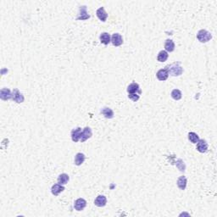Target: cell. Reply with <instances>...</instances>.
<instances>
[{
	"label": "cell",
	"instance_id": "obj_1",
	"mask_svg": "<svg viewBox=\"0 0 217 217\" xmlns=\"http://www.w3.org/2000/svg\"><path fill=\"white\" fill-rule=\"evenodd\" d=\"M165 69L169 75L172 76H179L183 73V68L182 67L180 62H175L171 65H167Z\"/></svg>",
	"mask_w": 217,
	"mask_h": 217
},
{
	"label": "cell",
	"instance_id": "obj_2",
	"mask_svg": "<svg viewBox=\"0 0 217 217\" xmlns=\"http://www.w3.org/2000/svg\"><path fill=\"white\" fill-rule=\"evenodd\" d=\"M211 38L212 34L209 31H207V30L202 29V30H199V31H198L197 39L200 42L205 43V42H208L209 41H210Z\"/></svg>",
	"mask_w": 217,
	"mask_h": 217
},
{
	"label": "cell",
	"instance_id": "obj_3",
	"mask_svg": "<svg viewBox=\"0 0 217 217\" xmlns=\"http://www.w3.org/2000/svg\"><path fill=\"white\" fill-rule=\"evenodd\" d=\"M12 99L17 104H21L25 100V97L17 88H14L12 92Z\"/></svg>",
	"mask_w": 217,
	"mask_h": 217
},
{
	"label": "cell",
	"instance_id": "obj_4",
	"mask_svg": "<svg viewBox=\"0 0 217 217\" xmlns=\"http://www.w3.org/2000/svg\"><path fill=\"white\" fill-rule=\"evenodd\" d=\"M127 93H128V94H138V95H140L142 93V91L138 83L133 82L127 87Z\"/></svg>",
	"mask_w": 217,
	"mask_h": 217
},
{
	"label": "cell",
	"instance_id": "obj_5",
	"mask_svg": "<svg viewBox=\"0 0 217 217\" xmlns=\"http://www.w3.org/2000/svg\"><path fill=\"white\" fill-rule=\"evenodd\" d=\"M90 18V15L88 14L87 10V6H81L79 8V14L76 18L77 20H88Z\"/></svg>",
	"mask_w": 217,
	"mask_h": 217
},
{
	"label": "cell",
	"instance_id": "obj_6",
	"mask_svg": "<svg viewBox=\"0 0 217 217\" xmlns=\"http://www.w3.org/2000/svg\"><path fill=\"white\" fill-rule=\"evenodd\" d=\"M92 136H93V131H92V129H91L90 127H86L82 130V137H81L80 141L82 142V143H84V142L87 141L88 139H89Z\"/></svg>",
	"mask_w": 217,
	"mask_h": 217
},
{
	"label": "cell",
	"instance_id": "obj_7",
	"mask_svg": "<svg viewBox=\"0 0 217 217\" xmlns=\"http://www.w3.org/2000/svg\"><path fill=\"white\" fill-rule=\"evenodd\" d=\"M82 128L81 127H76V128H74L71 133V139L72 141L75 142V143H77L78 141H80L81 139V137H82Z\"/></svg>",
	"mask_w": 217,
	"mask_h": 217
},
{
	"label": "cell",
	"instance_id": "obj_8",
	"mask_svg": "<svg viewBox=\"0 0 217 217\" xmlns=\"http://www.w3.org/2000/svg\"><path fill=\"white\" fill-rule=\"evenodd\" d=\"M87 206V201L85 200L84 198H77L75 203H74V208L77 211H82L85 209V207Z\"/></svg>",
	"mask_w": 217,
	"mask_h": 217
},
{
	"label": "cell",
	"instance_id": "obj_9",
	"mask_svg": "<svg viewBox=\"0 0 217 217\" xmlns=\"http://www.w3.org/2000/svg\"><path fill=\"white\" fill-rule=\"evenodd\" d=\"M208 147H209V145H208V144H207V142H206L205 140H203V139H199L198 142L197 143L196 149H197L199 153L203 154V153L207 152V150H208Z\"/></svg>",
	"mask_w": 217,
	"mask_h": 217
},
{
	"label": "cell",
	"instance_id": "obj_10",
	"mask_svg": "<svg viewBox=\"0 0 217 217\" xmlns=\"http://www.w3.org/2000/svg\"><path fill=\"white\" fill-rule=\"evenodd\" d=\"M111 42L114 46L116 47H119V46L122 45L123 43V38L121 37V34L119 33H114L111 36Z\"/></svg>",
	"mask_w": 217,
	"mask_h": 217
},
{
	"label": "cell",
	"instance_id": "obj_11",
	"mask_svg": "<svg viewBox=\"0 0 217 217\" xmlns=\"http://www.w3.org/2000/svg\"><path fill=\"white\" fill-rule=\"evenodd\" d=\"M0 99L3 101H7L8 99H12V93L11 91L8 88H3L0 91Z\"/></svg>",
	"mask_w": 217,
	"mask_h": 217
},
{
	"label": "cell",
	"instance_id": "obj_12",
	"mask_svg": "<svg viewBox=\"0 0 217 217\" xmlns=\"http://www.w3.org/2000/svg\"><path fill=\"white\" fill-rule=\"evenodd\" d=\"M96 14L97 17H98L101 21H103V22H105V21L107 20L108 14L106 13V11H105L104 7H100V8H98L96 11Z\"/></svg>",
	"mask_w": 217,
	"mask_h": 217
},
{
	"label": "cell",
	"instance_id": "obj_13",
	"mask_svg": "<svg viewBox=\"0 0 217 217\" xmlns=\"http://www.w3.org/2000/svg\"><path fill=\"white\" fill-rule=\"evenodd\" d=\"M64 190H65V187H64V185L57 183L52 186L51 193H52V194L54 195V196H58L60 193L64 192Z\"/></svg>",
	"mask_w": 217,
	"mask_h": 217
},
{
	"label": "cell",
	"instance_id": "obj_14",
	"mask_svg": "<svg viewBox=\"0 0 217 217\" xmlns=\"http://www.w3.org/2000/svg\"><path fill=\"white\" fill-rule=\"evenodd\" d=\"M107 203V198L104 195H99L94 200V204L98 207H104Z\"/></svg>",
	"mask_w": 217,
	"mask_h": 217
},
{
	"label": "cell",
	"instance_id": "obj_15",
	"mask_svg": "<svg viewBox=\"0 0 217 217\" xmlns=\"http://www.w3.org/2000/svg\"><path fill=\"white\" fill-rule=\"evenodd\" d=\"M156 76H157L159 81L163 82V81L167 80L168 76H169V73H168V71H166V69H160V70H159V71H157Z\"/></svg>",
	"mask_w": 217,
	"mask_h": 217
},
{
	"label": "cell",
	"instance_id": "obj_16",
	"mask_svg": "<svg viewBox=\"0 0 217 217\" xmlns=\"http://www.w3.org/2000/svg\"><path fill=\"white\" fill-rule=\"evenodd\" d=\"M99 40H100L101 43L105 44V45H108V44H110V42H111V37L108 32H103L99 36Z\"/></svg>",
	"mask_w": 217,
	"mask_h": 217
},
{
	"label": "cell",
	"instance_id": "obj_17",
	"mask_svg": "<svg viewBox=\"0 0 217 217\" xmlns=\"http://www.w3.org/2000/svg\"><path fill=\"white\" fill-rule=\"evenodd\" d=\"M187 179L185 176H182L177 179L176 184H177L178 188L181 190H185L187 187Z\"/></svg>",
	"mask_w": 217,
	"mask_h": 217
},
{
	"label": "cell",
	"instance_id": "obj_18",
	"mask_svg": "<svg viewBox=\"0 0 217 217\" xmlns=\"http://www.w3.org/2000/svg\"><path fill=\"white\" fill-rule=\"evenodd\" d=\"M100 113H101L102 115L105 116L106 119H112L113 117H114V116H115L114 111L109 107L103 108L101 110V111H100Z\"/></svg>",
	"mask_w": 217,
	"mask_h": 217
},
{
	"label": "cell",
	"instance_id": "obj_19",
	"mask_svg": "<svg viewBox=\"0 0 217 217\" xmlns=\"http://www.w3.org/2000/svg\"><path fill=\"white\" fill-rule=\"evenodd\" d=\"M175 42H173V40L171 39H166L165 42V49L167 53L168 52H173L175 50Z\"/></svg>",
	"mask_w": 217,
	"mask_h": 217
},
{
	"label": "cell",
	"instance_id": "obj_20",
	"mask_svg": "<svg viewBox=\"0 0 217 217\" xmlns=\"http://www.w3.org/2000/svg\"><path fill=\"white\" fill-rule=\"evenodd\" d=\"M85 160H86V157H85L84 154L82 153H77L75 156V160H74V162H75V165H81L82 164L84 163Z\"/></svg>",
	"mask_w": 217,
	"mask_h": 217
},
{
	"label": "cell",
	"instance_id": "obj_21",
	"mask_svg": "<svg viewBox=\"0 0 217 217\" xmlns=\"http://www.w3.org/2000/svg\"><path fill=\"white\" fill-rule=\"evenodd\" d=\"M168 57H169V54H168L166 51L161 50L158 54V55H157V60H158L159 62H165V61L167 60Z\"/></svg>",
	"mask_w": 217,
	"mask_h": 217
},
{
	"label": "cell",
	"instance_id": "obj_22",
	"mask_svg": "<svg viewBox=\"0 0 217 217\" xmlns=\"http://www.w3.org/2000/svg\"><path fill=\"white\" fill-rule=\"evenodd\" d=\"M69 180H70L69 176L65 173H63V174H60L58 177V183L61 184V185H65V184L68 183Z\"/></svg>",
	"mask_w": 217,
	"mask_h": 217
},
{
	"label": "cell",
	"instance_id": "obj_23",
	"mask_svg": "<svg viewBox=\"0 0 217 217\" xmlns=\"http://www.w3.org/2000/svg\"><path fill=\"white\" fill-rule=\"evenodd\" d=\"M171 98L174 99V100L178 101V100H180V99H182V92H181L179 89H173V90L171 91Z\"/></svg>",
	"mask_w": 217,
	"mask_h": 217
},
{
	"label": "cell",
	"instance_id": "obj_24",
	"mask_svg": "<svg viewBox=\"0 0 217 217\" xmlns=\"http://www.w3.org/2000/svg\"><path fill=\"white\" fill-rule=\"evenodd\" d=\"M188 140L192 144H197L198 140H199V137H198L197 133L191 132V133H188Z\"/></svg>",
	"mask_w": 217,
	"mask_h": 217
},
{
	"label": "cell",
	"instance_id": "obj_25",
	"mask_svg": "<svg viewBox=\"0 0 217 217\" xmlns=\"http://www.w3.org/2000/svg\"><path fill=\"white\" fill-rule=\"evenodd\" d=\"M176 167H177L178 169H179V171H182V172L185 171V169H186V165H185V164H184V162L182 161V160L178 159L177 160H176Z\"/></svg>",
	"mask_w": 217,
	"mask_h": 217
},
{
	"label": "cell",
	"instance_id": "obj_26",
	"mask_svg": "<svg viewBox=\"0 0 217 217\" xmlns=\"http://www.w3.org/2000/svg\"><path fill=\"white\" fill-rule=\"evenodd\" d=\"M128 98L132 101L137 102L138 101V99H140V95H138V94H128Z\"/></svg>",
	"mask_w": 217,
	"mask_h": 217
}]
</instances>
